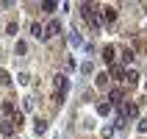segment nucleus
<instances>
[{
    "label": "nucleus",
    "instance_id": "f257e3e1",
    "mask_svg": "<svg viewBox=\"0 0 147 139\" xmlns=\"http://www.w3.org/2000/svg\"><path fill=\"white\" fill-rule=\"evenodd\" d=\"M81 14H83V20L89 22L92 31H100V14H97V6H94V3H83Z\"/></svg>",
    "mask_w": 147,
    "mask_h": 139
},
{
    "label": "nucleus",
    "instance_id": "f03ea898",
    "mask_svg": "<svg viewBox=\"0 0 147 139\" xmlns=\"http://www.w3.org/2000/svg\"><path fill=\"white\" fill-rule=\"evenodd\" d=\"M117 20V8L114 6H103L100 8V22H114Z\"/></svg>",
    "mask_w": 147,
    "mask_h": 139
},
{
    "label": "nucleus",
    "instance_id": "7ed1b4c3",
    "mask_svg": "<svg viewBox=\"0 0 147 139\" xmlns=\"http://www.w3.org/2000/svg\"><path fill=\"white\" fill-rule=\"evenodd\" d=\"M108 78H114V81H125V67H122V64H111Z\"/></svg>",
    "mask_w": 147,
    "mask_h": 139
},
{
    "label": "nucleus",
    "instance_id": "20e7f679",
    "mask_svg": "<svg viewBox=\"0 0 147 139\" xmlns=\"http://www.w3.org/2000/svg\"><path fill=\"white\" fill-rule=\"evenodd\" d=\"M56 33H61V20H50L47 22V28H45V36H56Z\"/></svg>",
    "mask_w": 147,
    "mask_h": 139
},
{
    "label": "nucleus",
    "instance_id": "39448f33",
    "mask_svg": "<svg viewBox=\"0 0 147 139\" xmlns=\"http://www.w3.org/2000/svg\"><path fill=\"white\" fill-rule=\"evenodd\" d=\"M31 36H33V39H39V42H47V36H45V25L33 22L31 25Z\"/></svg>",
    "mask_w": 147,
    "mask_h": 139
},
{
    "label": "nucleus",
    "instance_id": "423d86ee",
    "mask_svg": "<svg viewBox=\"0 0 147 139\" xmlns=\"http://www.w3.org/2000/svg\"><path fill=\"white\" fill-rule=\"evenodd\" d=\"M114 56H117V47L114 45H106V47H103V61H106V64H114Z\"/></svg>",
    "mask_w": 147,
    "mask_h": 139
},
{
    "label": "nucleus",
    "instance_id": "0eeeda50",
    "mask_svg": "<svg viewBox=\"0 0 147 139\" xmlns=\"http://www.w3.org/2000/svg\"><path fill=\"white\" fill-rule=\"evenodd\" d=\"M136 114H139V106H136V103H125L119 117H125V120H128V117H136Z\"/></svg>",
    "mask_w": 147,
    "mask_h": 139
},
{
    "label": "nucleus",
    "instance_id": "6e6552de",
    "mask_svg": "<svg viewBox=\"0 0 147 139\" xmlns=\"http://www.w3.org/2000/svg\"><path fill=\"white\" fill-rule=\"evenodd\" d=\"M56 89L61 92V95L69 89V78H67V75H56Z\"/></svg>",
    "mask_w": 147,
    "mask_h": 139
},
{
    "label": "nucleus",
    "instance_id": "1a4fd4ad",
    "mask_svg": "<svg viewBox=\"0 0 147 139\" xmlns=\"http://www.w3.org/2000/svg\"><path fill=\"white\" fill-rule=\"evenodd\" d=\"M45 131H47V123L36 117V120H33V134H36V136H42V134H45Z\"/></svg>",
    "mask_w": 147,
    "mask_h": 139
},
{
    "label": "nucleus",
    "instance_id": "9d476101",
    "mask_svg": "<svg viewBox=\"0 0 147 139\" xmlns=\"http://www.w3.org/2000/svg\"><path fill=\"white\" fill-rule=\"evenodd\" d=\"M14 128H17V125L11 123V120H3V123H0V131H3V136H11V134H14Z\"/></svg>",
    "mask_w": 147,
    "mask_h": 139
},
{
    "label": "nucleus",
    "instance_id": "9b49d317",
    "mask_svg": "<svg viewBox=\"0 0 147 139\" xmlns=\"http://www.w3.org/2000/svg\"><path fill=\"white\" fill-rule=\"evenodd\" d=\"M125 81H128V86L139 83V73H136V70H125Z\"/></svg>",
    "mask_w": 147,
    "mask_h": 139
},
{
    "label": "nucleus",
    "instance_id": "f8f14e48",
    "mask_svg": "<svg viewBox=\"0 0 147 139\" xmlns=\"http://www.w3.org/2000/svg\"><path fill=\"white\" fill-rule=\"evenodd\" d=\"M3 114H8V117H14V114H17L14 100H6V103H3Z\"/></svg>",
    "mask_w": 147,
    "mask_h": 139
},
{
    "label": "nucleus",
    "instance_id": "ddd939ff",
    "mask_svg": "<svg viewBox=\"0 0 147 139\" xmlns=\"http://www.w3.org/2000/svg\"><path fill=\"white\" fill-rule=\"evenodd\" d=\"M94 86H100V89L108 86V75H106V73H97V75H94Z\"/></svg>",
    "mask_w": 147,
    "mask_h": 139
},
{
    "label": "nucleus",
    "instance_id": "4468645a",
    "mask_svg": "<svg viewBox=\"0 0 147 139\" xmlns=\"http://www.w3.org/2000/svg\"><path fill=\"white\" fill-rule=\"evenodd\" d=\"M14 53H17V56H25V53H28V45H25V42L20 39V42L14 45Z\"/></svg>",
    "mask_w": 147,
    "mask_h": 139
},
{
    "label": "nucleus",
    "instance_id": "2eb2a0df",
    "mask_svg": "<svg viewBox=\"0 0 147 139\" xmlns=\"http://www.w3.org/2000/svg\"><path fill=\"white\" fill-rule=\"evenodd\" d=\"M97 114L108 117V114H111V103H97Z\"/></svg>",
    "mask_w": 147,
    "mask_h": 139
},
{
    "label": "nucleus",
    "instance_id": "dca6fc26",
    "mask_svg": "<svg viewBox=\"0 0 147 139\" xmlns=\"http://www.w3.org/2000/svg\"><path fill=\"white\" fill-rule=\"evenodd\" d=\"M56 8H58V3H53V0H45V3H42V11H50V14H53Z\"/></svg>",
    "mask_w": 147,
    "mask_h": 139
},
{
    "label": "nucleus",
    "instance_id": "f3484780",
    "mask_svg": "<svg viewBox=\"0 0 147 139\" xmlns=\"http://www.w3.org/2000/svg\"><path fill=\"white\" fill-rule=\"evenodd\" d=\"M133 58H136L133 50H125V53H122V61H125V64H133Z\"/></svg>",
    "mask_w": 147,
    "mask_h": 139
},
{
    "label": "nucleus",
    "instance_id": "a211bd4d",
    "mask_svg": "<svg viewBox=\"0 0 147 139\" xmlns=\"http://www.w3.org/2000/svg\"><path fill=\"white\" fill-rule=\"evenodd\" d=\"M122 98H125L122 89H114V92H111V103H122Z\"/></svg>",
    "mask_w": 147,
    "mask_h": 139
},
{
    "label": "nucleus",
    "instance_id": "6ab92c4d",
    "mask_svg": "<svg viewBox=\"0 0 147 139\" xmlns=\"http://www.w3.org/2000/svg\"><path fill=\"white\" fill-rule=\"evenodd\" d=\"M81 73H83V75H92V73H94V67H92V61H83V64H81Z\"/></svg>",
    "mask_w": 147,
    "mask_h": 139
},
{
    "label": "nucleus",
    "instance_id": "aec40b11",
    "mask_svg": "<svg viewBox=\"0 0 147 139\" xmlns=\"http://www.w3.org/2000/svg\"><path fill=\"white\" fill-rule=\"evenodd\" d=\"M17 81L22 83V86H28V83H31V75H28V73H20V75H17Z\"/></svg>",
    "mask_w": 147,
    "mask_h": 139
},
{
    "label": "nucleus",
    "instance_id": "412c9836",
    "mask_svg": "<svg viewBox=\"0 0 147 139\" xmlns=\"http://www.w3.org/2000/svg\"><path fill=\"white\" fill-rule=\"evenodd\" d=\"M100 136H103V139H108V136H114V125H106V128H103V131H100Z\"/></svg>",
    "mask_w": 147,
    "mask_h": 139
},
{
    "label": "nucleus",
    "instance_id": "4be33fe9",
    "mask_svg": "<svg viewBox=\"0 0 147 139\" xmlns=\"http://www.w3.org/2000/svg\"><path fill=\"white\" fill-rule=\"evenodd\" d=\"M0 83H3V86H8V83H11V75H8L6 70H0Z\"/></svg>",
    "mask_w": 147,
    "mask_h": 139
},
{
    "label": "nucleus",
    "instance_id": "5701e85b",
    "mask_svg": "<svg viewBox=\"0 0 147 139\" xmlns=\"http://www.w3.org/2000/svg\"><path fill=\"white\" fill-rule=\"evenodd\" d=\"M136 131H139V134H147V117H142V120H139V125H136Z\"/></svg>",
    "mask_w": 147,
    "mask_h": 139
},
{
    "label": "nucleus",
    "instance_id": "b1692460",
    "mask_svg": "<svg viewBox=\"0 0 147 139\" xmlns=\"http://www.w3.org/2000/svg\"><path fill=\"white\" fill-rule=\"evenodd\" d=\"M6 33H8V36H17V22H8L6 25Z\"/></svg>",
    "mask_w": 147,
    "mask_h": 139
},
{
    "label": "nucleus",
    "instance_id": "393cba45",
    "mask_svg": "<svg viewBox=\"0 0 147 139\" xmlns=\"http://www.w3.org/2000/svg\"><path fill=\"white\" fill-rule=\"evenodd\" d=\"M22 108H25V111H33V100L31 98H22Z\"/></svg>",
    "mask_w": 147,
    "mask_h": 139
},
{
    "label": "nucleus",
    "instance_id": "a878e982",
    "mask_svg": "<svg viewBox=\"0 0 147 139\" xmlns=\"http://www.w3.org/2000/svg\"><path fill=\"white\" fill-rule=\"evenodd\" d=\"M69 39H72V45H75V47H81V45H83V42H81V36H78V31H72V36H69Z\"/></svg>",
    "mask_w": 147,
    "mask_h": 139
},
{
    "label": "nucleus",
    "instance_id": "bb28decb",
    "mask_svg": "<svg viewBox=\"0 0 147 139\" xmlns=\"http://www.w3.org/2000/svg\"><path fill=\"white\" fill-rule=\"evenodd\" d=\"M125 125H128V123H125V117H117V123H114V131H117V128H125Z\"/></svg>",
    "mask_w": 147,
    "mask_h": 139
},
{
    "label": "nucleus",
    "instance_id": "cd10ccee",
    "mask_svg": "<svg viewBox=\"0 0 147 139\" xmlns=\"http://www.w3.org/2000/svg\"><path fill=\"white\" fill-rule=\"evenodd\" d=\"M144 92H147V81H144Z\"/></svg>",
    "mask_w": 147,
    "mask_h": 139
}]
</instances>
